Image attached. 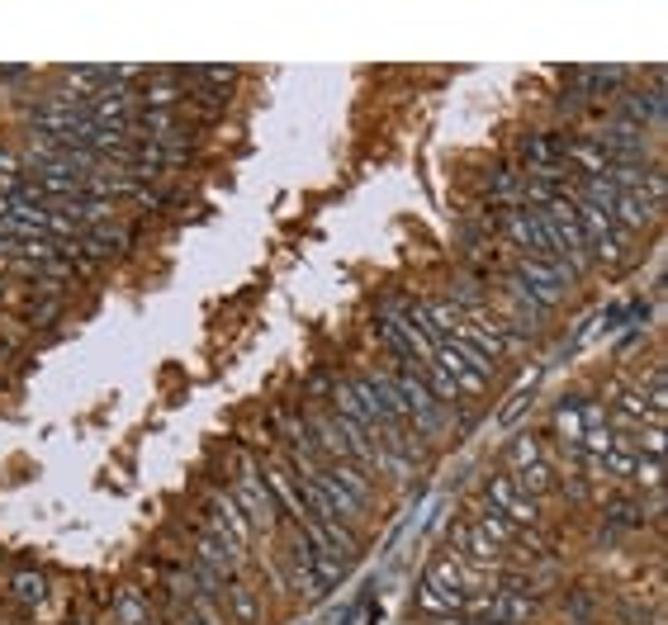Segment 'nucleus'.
Returning a JSON list of instances; mask_svg holds the SVG:
<instances>
[{
	"label": "nucleus",
	"instance_id": "f257e3e1",
	"mask_svg": "<svg viewBox=\"0 0 668 625\" xmlns=\"http://www.w3.org/2000/svg\"><path fill=\"white\" fill-rule=\"evenodd\" d=\"M233 498L237 507H242V517L252 521L256 540H271L275 531H280V507H275L271 488H266V479H261V469H256V450H237V474H233Z\"/></svg>",
	"mask_w": 668,
	"mask_h": 625
},
{
	"label": "nucleus",
	"instance_id": "f03ea898",
	"mask_svg": "<svg viewBox=\"0 0 668 625\" xmlns=\"http://www.w3.org/2000/svg\"><path fill=\"white\" fill-rule=\"evenodd\" d=\"M503 275L522 289L531 304H541L545 313H550V308H560L564 299H569V285H574L564 270L545 266V261H531V256H512V261L503 266Z\"/></svg>",
	"mask_w": 668,
	"mask_h": 625
},
{
	"label": "nucleus",
	"instance_id": "7ed1b4c3",
	"mask_svg": "<svg viewBox=\"0 0 668 625\" xmlns=\"http://www.w3.org/2000/svg\"><path fill=\"white\" fill-rule=\"evenodd\" d=\"M583 138L602 147V157H607V161L645 166V157H650V133H645V128H635V124H626V119H602V124H593Z\"/></svg>",
	"mask_w": 668,
	"mask_h": 625
},
{
	"label": "nucleus",
	"instance_id": "20e7f679",
	"mask_svg": "<svg viewBox=\"0 0 668 625\" xmlns=\"http://www.w3.org/2000/svg\"><path fill=\"white\" fill-rule=\"evenodd\" d=\"M484 507H488V512H498V517H507L512 526H522V531H531V526L541 521V502L531 498V493H522V488L512 483V474H498V479H488Z\"/></svg>",
	"mask_w": 668,
	"mask_h": 625
},
{
	"label": "nucleus",
	"instance_id": "39448f33",
	"mask_svg": "<svg viewBox=\"0 0 668 625\" xmlns=\"http://www.w3.org/2000/svg\"><path fill=\"white\" fill-rule=\"evenodd\" d=\"M522 166H512V161H498V166H488L484 171V199L493 209H512V204H522Z\"/></svg>",
	"mask_w": 668,
	"mask_h": 625
},
{
	"label": "nucleus",
	"instance_id": "423d86ee",
	"mask_svg": "<svg viewBox=\"0 0 668 625\" xmlns=\"http://www.w3.org/2000/svg\"><path fill=\"white\" fill-rule=\"evenodd\" d=\"M517 157H522V176H536L545 166H564V138L560 133H526L517 143Z\"/></svg>",
	"mask_w": 668,
	"mask_h": 625
},
{
	"label": "nucleus",
	"instance_id": "0eeeda50",
	"mask_svg": "<svg viewBox=\"0 0 668 625\" xmlns=\"http://www.w3.org/2000/svg\"><path fill=\"white\" fill-rule=\"evenodd\" d=\"M261 611H266L261 588L247 583V578H228V616H233V625H256Z\"/></svg>",
	"mask_w": 668,
	"mask_h": 625
},
{
	"label": "nucleus",
	"instance_id": "6e6552de",
	"mask_svg": "<svg viewBox=\"0 0 668 625\" xmlns=\"http://www.w3.org/2000/svg\"><path fill=\"white\" fill-rule=\"evenodd\" d=\"M635 256H640V247H635V237L621 233V228H612L607 237H597V242H593V266L602 261L607 270H626Z\"/></svg>",
	"mask_w": 668,
	"mask_h": 625
},
{
	"label": "nucleus",
	"instance_id": "1a4fd4ad",
	"mask_svg": "<svg viewBox=\"0 0 668 625\" xmlns=\"http://www.w3.org/2000/svg\"><path fill=\"white\" fill-rule=\"evenodd\" d=\"M545 460H555V446L536 436V431H522V436H512V446H507V474L512 469H526V465H545Z\"/></svg>",
	"mask_w": 668,
	"mask_h": 625
},
{
	"label": "nucleus",
	"instance_id": "9d476101",
	"mask_svg": "<svg viewBox=\"0 0 668 625\" xmlns=\"http://www.w3.org/2000/svg\"><path fill=\"white\" fill-rule=\"evenodd\" d=\"M460 607H465V597H460V592H446V588H436V583H427V578H422V588H417V611H422L427 621L455 616Z\"/></svg>",
	"mask_w": 668,
	"mask_h": 625
},
{
	"label": "nucleus",
	"instance_id": "9b49d317",
	"mask_svg": "<svg viewBox=\"0 0 668 625\" xmlns=\"http://www.w3.org/2000/svg\"><path fill=\"white\" fill-rule=\"evenodd\" d=\"M631 483H640V488L659 493V483H664V455H650V450H640V455H635V469H631Z\"/></svg>",
	"mask_w": 668,
	"mask_h": 625
},
{
	"label": "nucleus",
	"instance_id": "f8f14e48",
	"mask_svg": "<svg viewBox=\"0 0 668 625\" xmlns=\"http://www.w3.org/2000/svg\"><path fill=\"white\" fill-rule=\"evenodd\" d=\"M15 597L24 607H43L48 588H43V578H34V573H15Z\"/></svg>",
	"mask_w": 668,
	"mask_h": 625
}]
</instances>
